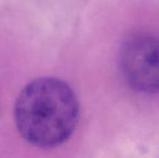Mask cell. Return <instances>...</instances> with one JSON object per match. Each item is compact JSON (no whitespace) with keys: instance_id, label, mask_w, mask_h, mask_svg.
<instances>
[{"instance_id":"6da1fadb","label":"cell","mask_w":159,"mask_h":158,"mask_svg":"<svg viewBox=\"0 0 159 158\" xmlns=\"http://www.w3.org/2000/svg\"><path fill=\"white\" fill-rule=\"evenodd\" d=\"M79 114V102L73 89L53 77L30 82L14 106L20 134L41 148H52L66 142L77 127Z\"/></svg>"},{"instance_id":"7a4b0ae2","label":"cell","mask_w":159,"mask_h":158,"mask_svg":"<svg viewBox=\"0 0 159 158\" xmlns=\"http://www.w3.org/2000/svg\"><path fill=\"white\" fill-rule=\"evenodd\" d=\"M122 74L140 92H159V37L136 35L125 42L120 53Z\"/></svg>"}]
</instances>
